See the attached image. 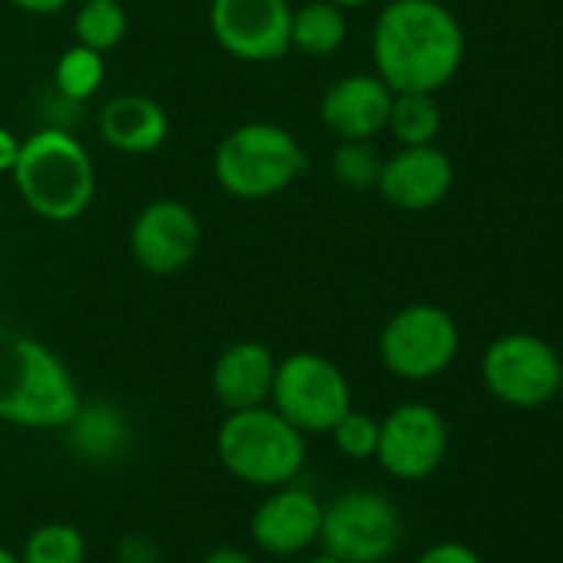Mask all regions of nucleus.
<instances>
[{
	"label": "nucleus",
	"instance_id": "28",
	"mask_svg": "<svg viewBox=\"0 0 563 563\" xmlns=\"http://www.w3.org/2000/svg\"><path fill=\"white\" fill-rule=\"evenodd\" d=\"M21 143H24V140H18L14 130L0 126V173H11V169H14V163H18V156H21Z\"/></svg>",
	"mask_w": 563,
	"mask_h": 563
},
{
	"label": "nucleus",
	"instance_id": "23",
	"mask_svg": "<svg viewBox=\"0 0 563 563\" xmlns=\"http://www.w3.org/2000/svg\"><path fill=\"white\" fill-rule=\"evenodd\" d=\"M74 27H77V44L107 54L123 44L130 18L120 0H84Z\"/></svg>",
	"mask_w": 563,
	"mask_h": 563
},
{
	"label": "nucleus",
	"instance_id": "9",
	"mask_svg": "<svg viewBox=\"0 0 563 563\" xmlns=\"http://www.w3.org/2000/svg\"><path fill=\"white\" fill-rule=\"evenodd\" d=\"M405 523L395 500L378 490H349L322 514L319 543L342 563H385L401 543Z\"/></svg>",
	"mask_w": 563,
	"mask_h": 563
},
{
	"label": "nucleus",
	"instance_id": "3",
	"mask_svg": "<svg viewBox=\"0 0 563 563\" xmlns=\"http://www.w3.org/2000/svg\"><path fill=\"white\" fill-rule=\"evenodd\" d=\"M27 209L47 222H77L97 192V169L90 153L67 130L47 126L21 143L11 169Z\"/></svg>",
	"mask_w": 563,
	"mask_h": 563
},
{
	"label": "nucleus",
	"instance_id": "26",
	"mask_svg": "<svg viewBox=\"0 0 563 563\" xmlns=\"http://www.w3.org/2000/svg\"><path fill=\"white\" fill-rule=\"evenodd\" d=\"M415 563H484L481 553L461 540H441V543H431Z\"/></svg>",
	"mask_w": 563,
	"mask_h": 563
},
{
	"label": "nucleus",
	"instance_id": "4",
	"mask_svg": "<svg viewBox=\"0 0 563 563\" xmlns=\"http://www.w3.org/2000/svg\"><path fill=\"white\" fill-rule=\"evenodd\" d=\"M216 454L222 467L252 487L292 484L306 467V434L282 418L275 408H242L229 411L216 431Z\"/></svg>",
	"mask_w": 563,
	"mask_h": 563
},
{
	"label": "nucleus",
	"instance_id": "5",
	"mask_svg": "<svg viewBox=\"0 0 563 563\" xmlns=\"http://www.w3.org/2000/svg\"><path fill=\"white\" fill-rule=\"evenodd\" d=\"M306 173V150L275 123H242L212 156V176L235 199H268L289 189Z\"/></svg>",
	"mask_w": 563,
	"mask_h": 563
},
{
	"label": "nucleus",
	"instance_id": "29",
	"mask_svg": "<svg viewBox=\"0 0 563 563\" xmlns=\"http://www.w3.org/2000/svg\"><path fill=\"white\" fill-rule=\"evenodd\" d=\"M11 4L24 14H37V18H47V14H57L64 11L70 0H11Z\"/></svg>",
	"mask_w": 563,
	"mask_h": 563
},
{
	"label": "nucleus",
	"instance_id": "7",
	"mask_svg": "<svg viewBox=\"0 0 563 563\" xmlns=\"http://www.w3.org/2000/svg\"><path fill=\"white\" fill-rule=\"evenodd\" d=\"M481 378L484 388L510 408H543L563 388V362L547 339L510 332L484 349Z\"/></svg>",
	"mask_w": 563,
	"mask_h": 563
},
{
	"label": "nucleus",
	"instance_id": "25",
	"mask_svg": "<svg viewBox=\"0 0 563 563\" xmlns=\"http://www.w3.org/2000/svg\"><path fill=\"white\" fill-rule=\"evenodd\" d=\"M329 434L335 438V448L352 461L375 457V451H378V421L365 411L349 408Z\"/></svg>",
	"mask_w": 563,
	"mask_h": 563
},
{
	"label": "nucleus",
	"instance_id": "33",
	"mask_svg": "<svg viewBox=\"0 0 563 563\" xmlns=\"http://www.w3.org/2000/svg\"><path fill=\"white\" fill-rule=\"evenodd\" d=\"M0 563H21V560H18V553H14V550L0 547Z\"/></svg>",
	"mask_w": 563,
	"mask_h": 563
},
{
	"label": "nucleus",
	"instance_id": "8",
	"mask_svg": "<svg viewBox=\"0 0 563 563\" xmlns=\"http://www.w3.org/2000/svg\"><path fill=\"white\" fill-rule=\"evenodd\" d=\"M461 349V329L441 306H405L395 312L378 339L382 365L405 382H431L451 368Z\"/></svg>",
	"mask_w": 563,
	"mask_h": 563
},
{
	"label": "nucleus",
	"instance_id": "16",
	"mask_svg": "<svg viewBox=\"0 0 563 563\" xmlns=\"http://www.w3.org/2000/svg\"><path fill=\"white\" fill-rule=\"evenodd\" d=\"M278 358L262 342H232L212 365V395L225 411L258 408L272 398Z\"/></svg>",
	"mask_w": 563,
	"mask_h": 563
},
{
	"label": "nucleus",
	"instance_id": "1",
	"mask_svg": "<svg viewBox=\"0 0 563 563\" xmlns=\"http://www.w3.org/2000/svg\"><path fill=\"white\" fill-rule=\"evenodd\" d=\"M464 31L441 0H391L372 34L375 74L391 93H438L464 64Z\"/></svg>",
	"mask_w": 563,
	"mask_h": 563
},
{
	"label": "nucleus",
	"instance_id": "20",
	"mask_svg": "<svg viewBox=\"0 0 563 563\" xmlns=\"http://www.w3.org/2000/svg\"><path fill=\"white\" fill-rule=\"evenodd\" d=\"M388 130L401 146H428L441 133V107L434 93H395Z\"/></svg>",
	"mask_w": 563,
	"mask_h": 563
},
{
	"label": "nucleus",
	"instance_id": "10",
	"mask_svg": "<svg viewBox=\"0 0 563 563\" xmlns=\"http://www.w3.org/2000/svg\"><path fill=\"white\" fill-rule=\"evenodd\" d=\"M209 31L229 57L272 64L292 51V8L289 0H212Z\"/></svg>",
	"mask_w": 563,
	"mask_h": 563
},
{
	"label": "nucleus",
	"instance_id": "11",
	"mask_svg": "<svg viewBox=\"0 0 563 563\" xmlns=\"http://www.w3.org/2000/svg\"><path fill=\"white\" fill-rule=\"evenodd\" d=\"M448 421L438 408L408 401L378 421V464L398 481L431 477L448 454Z\"/></svg>",
	"mask_w": 563,
	"mask_h": 563
},
{
	"label": "nucleus",
	"instance_id": "31",
	"mask_svg": "<svg viewBox=\"0 0 563 563\" xmlns=\"http://www.w3.org/2000/svg\"><path fill=\"white\" fill-rule=\"evenodd\" d=\"M302 563H342V560L322 550V553H316V556H309V560H302Z\"/></svg>",
	"mask_w": 563,
	"mask_h": 563
},
{
	"label": "nucleus",
	"instance_id": "18",
	"mask_svg": "<svg viewBox=\"0 0 563 563\" xmlns=\"http://www.w3.org/2000/svg\"><path fill=\"white\" fill-rule=\"evenodd\" d=\"M349 37L345 8L332 0H309L292 11V47L306 57H332Z\"/></svg>",
	"mask_w": 563,
	"mask_h": 563
},
{
	"label": "nucleus",
	"instance_id": "13",
	"mask_svg": "<svg viewBox=\"0 0 563 563\" xmlns=\"http://www.w3.org/2000/svg\"><path fill=\"white\" fill-rule=\"evenodd\" d=\"M322 500L296 484L272 487L252 514V540L272 556H296L319 543L322 533Z\"/></svg>",
	"mask_w": 563,
	"mask_h": 563
},
{
	"label": "nucleus",
	"instance_id": "14",
	"mask_svg": "<svg viewBox=\"0 0 563 563\" xmlns=\"http://www.w3.org/2000/svg\"><path fill=\"white\" fill-rule=\"evenodd\" d=\"M454 186V166L444 150L428 146H401L391 159H385L378 176V192L408 212L434 209L448 199Z\"/></svg>",
	"mask_w": 563,
	"mask_h": 563
},
{
	"label": "nucleus",
	"instance_id": "12",
	"mask_svg": "<svg viewBox=\"0 0 563 563\" xmlns=\"http://www.w3.org/2000/svg\"><path fill=\"white\" fill-rule=\"evenodd\" d=\"M202 242V225L196 212L179 199H156L150 202L130 229L133 258L150 275H176L183 272Z\"/></svg>",
	"mask_w": 563,
	"mask_h": 563
},
{
	"label": "nucleus",
	"instance_id": "22",
	"mask_svg": "<svg viewBox=\"0 0 563 563\" xmlns=\"http://www.w3.org/2000/svg\"><path fill=\"white\" fill-rule=\"evenodd\" d=\"M103 77H107L103 54L93 47H84V44H74L70 51H64V57L57 60V70H54V84L70 103H84V100L97 97L103 87Z\"/></svg>",
	"mask_w": 563,
	"mask_h": 563
},
{
	"label": "nucleus",
	"instance_id": "2",
	"mask_svg": "<svg viewBox=\"0 0 563 563\" xmlns=\"http://www.w3.org/2000/svg\"><path fill=\"white\" fill-rule=\"evenodd\" d=\"M84 398L64 358L41 339L0 322V421L54 431L67 428Z\"/></svg>",
	"mask_w": 563,
	"mask_h": 563
},
{
	"label": "nucleus",
	"instance_id": "24",
	"mask_svg": "<svg viewBox=\"0 0 563 563\" xmlns=\"http://www.w3.org/2000/svg\"><path fill=\"white\" fill-rule=\"evenodd\" d=\"M382 166L385 159L372 140H342L332 156V173L345 189H375Z\"/></svg>",
	"mask_w": 563,
	"mask_h": 563
},
{
	"label": "nucleus",
	"instance_id": "15",
	"mask_svg": "<svg viewBox=\"0 0 563 563\" xmlns=\"http://www.w3.org/2000/svg\"><path fill=\"white\" fill-rule=\"evenodd\" d=\"M391 100L395 93L378 74H352L325 90L319 113L339 140H375L388 130Z\"/></svg>",
	"mask_w": 563,
	"mask_h": 563
},
{
	"label": "nucleus",
	"instance_id": "6",
	"mask_svg": "<svg viewBox=\"0 0 563 563\" xmlns=\"http://www.w3.org/2000/svg\"><path fill=\"white\" fill-rule=\"evenodd\" d=\"M268 401L302 434H325L352 408V385L332 358L296 352L278 362Z\"/></svg>",
	"mask_w": 563,
	"mask_h": 563
},
{
	"label": "nucleus",
	"instance_id": "17",
	"mask_svg": "<svg viewBox=\"0 0 563 563\" xmlns=\"http://www.w3.org/2000/svg\"><path fill=\"white\" fill-rule=\"evenodd\" d=\"M97 126H100V136L126 156L156 153L169 136L166 110L153 97H143V93H120L107 100Z\"/></svg>",
	"mask_w": 563,
	"mask_h": 563
},
{
	"label": "nucleus",
	"instance_id": "32",
	"mask_svg": "<svg viewBox=\"0 0 563 563\" xmlns=\"http://www.w3.org/2000/svg\"><path fill=\"white\" fill-rule=\"evenodd\" d=\"M332 4H339V8H345V11H352V8H365V4H372V0H332Z\"/></svg>",
	"mask_w": 563,
	"mask_h": 563
},
{
	"label": "nucleus",
	"instance_id": "27",
	"mask_svg": "<svg viewBox=\"0 0 563 563\" xmlns=\"http://www.w3.org/2000/svg\"><path fill=\"white\" fill-rule=\"evenodd\" d=\"M120 563H163L159 543L143 533H130L120 540Z\"/></svg>",
	"mask_w": 563,
	"mask_h": 563
},
{
	"label": "nucleus",
	"instance_id": "21",
	"mask_svg": "<svg viewBox=\"0 0 563 563\" xmlns=\"http://www.w3.org/2000/svg\"><path fill=\"white\" fill-rule=\"evenodd\" d=\"M18 560L21 563H87V537L77 523L51 520L24 540Z\"/></svg>",
	"mask_w": 563,
	"mask_h": 563
},
{
	"label": "nucleus",
	"instance_id": "19",
	"mask_svg": "<svg viewBox=\"0 0 563 563\" xmlns=\"http://www.w3.org/2000/svg\"><path fill=\"white\" fill-rule=\"evenodd\" d=\"M67 431L74 451L87 461H113L126 444V421L110 405H80Z\"/></svg>",
	"mask_w": 563,
	"mask_h": 563
},
{
	"label": "nucleus",
	"instance_id": "30",
	"mask_svg": "<svg viewBox=\"0 0 563 563\" xmlns=\"http://www.w3.org/2000/svg\"><path fill=\"white\" fill-rule=\"evenodd\" d=\"M202 563H255V560H252V553H249V550L225 543V547H216V550H209Z\"/></svg>",
	"mask_w": 563,
	"mask_h": 563
}]
</instances>
